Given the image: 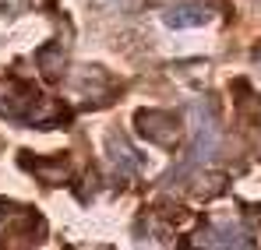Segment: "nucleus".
I'll return each mask as SVG.
<instances>
[{"label": "nucleus", "mask_w": 261, "mask_h": 250, "mask_svg": "<svg viewBox=\"0 0 261 250\" xmlns=\"http://www.w3.org/2000/svg\"><path fill=\"white\" fill-rule=\"evenodd\" d=\"M138 130L152 141V145H163V148H170L176 137H180V124H176V117L170 113H138Z\"/></svg>", "instance_id": "obj_4"}, {"label": "nucleus", "mask_w": 261, "mask_h": 250, "mask_svg": "<svg viewBox=\"0 0 261 250\" xmlns=\"http://www.w3.org/2000/svg\"><path fill=\"white\" fill-rule=\"evenodd\" d=\"M106 148H110L113 169H117V173H124V180H127V176H134V173L141 169V155L130 148L120 134H110V137H106Z\"/></svg>", "instance_id": "obj_6"}, {"label": "nucleus", "mask_w": 261, "mask_h": 250, "mask_svg": "<svg viewBox=\"0 0 261 250\" xmlns=\"http://www.w3.org/2000/svg\"><path fill=\"white\" fill-rule=\"evenodd\" d=\"M258 64H261V53H258Z\"/></svg>", "instance_id": "obj_7"}, {"label": "nucleus", "mask_w": 261, "mask_h": 250, "mask_svg": "<svg viewBox=\"0 0 261 250\" xmlns=\"http://www.w3.org/2000/svg\"><path fill=\"white\" fill-rule=\"evenodd\" d=\"M191 113V127H194V141H191V162H208L219 148V124H216V113L208 102H191L187 106Z\"/></svg>", "instance_id": "obj_2"}, {"label": "nucleus", "mask_w": 261, "mask_h": 250, "mask_svg": "<svg viewBox=\"0 0 261 250\" xmlns=\"http://www.w3.org/2000/svg\"><path fill=\"white\" fill-rule=\"evenodd\" d=\"M163 21L170 29H198V25H208L212 21V11L201 0H176V4H170L163 11Z\"/></svg>", "instance_id": "obj_3"}, {"label": "nucleus", "mask_w": 261, "mask_h": 250, "mask_svg": "<svg viewBox=\"0 0 261 250\" xmlns=\"http://www.w3.org/2000/svg\"><path fill=\"white\" fill-rule=\"evenodd\" d=\"M194 243L198 247H251L254 240H251V233L247 229H240V226H208V229H201L198 236H194Z\"/></svg>", "instance_id": "obj_5"}, {"label": "nucleus", "mask_w": 261, "mask_h": 250, "mask_svg": "<svg viewBox=\"0 0 261 250\" xmlns=\"http://www.w3.org/2000/svg\"><path fill=\"white\" fill-rule=\"evenodd\" d=\"M4 113L25 127H53L60 120V109L36 85H11V92H4Z\"/></svg>", "instance_id": "obj_1"}]
</instances>
